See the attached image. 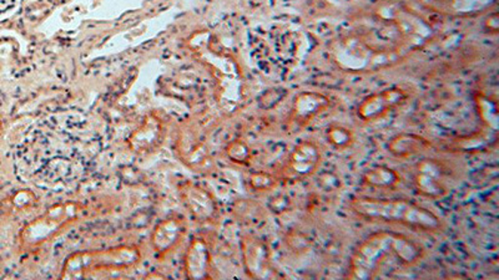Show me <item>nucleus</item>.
Masks as SVG:
<instances>
[{"instance_id":"nucleus-1","label":"nucleus","mask_w":499,"mask_h":280,"mask_svg":"<svg viewBox=\"0 0 499 280\" xmlns=\"http://www.w3.org/2000/svg\"><path fill=\"white\" fill-rule=\"evenodd\" d=\"M97 140L84 120L53 115L36 122L15 152V167L28 183L63 192L78 186L88 174Z\"/></svg>"},{"instance_id":"nucleus-2","label":"nucleus","mask_w":499,"mask_h":280,"mask_svg":"<svg viewBox=\"0 0 499 280\" xmlns=\"http://www.w3.org/2000/svg\"><path fill=\"white\" fill-rule=\"evenodd\" d=\"M424 255V248L401 233H374L359 245L351 258L348 276L353 280L372 279L386 258H394L403 266H415Z\"/></svg>"},{"instance_id":"nucleus-3","label":"nucleus","mask_w":499,"mask_h":280,"mask_svg":"<svg viewBox=\"0 0 499 280\" xmlns=\"http://www.w3.org/2000/svg\"><path fill=\"white\" fill-rule=\"evenodd\" d=\"M351 209L368 221L399 223L412 229L439 232L442 221L430 209L421 207L408 199H382L359 197L351 201Z\"/></svg>"},{"instance_id":"nucleus-4","label":"nucleus","mask_w":499,"mask_h":280,"mask_svg":"<svg viewBox=\"0 0 499 280\" xmlns=\"http://www.w3.org/2000/svg\"><path fill=\"white\" fill-rule=\"evenodd\" d=\"M336 66L346 72H375L402 59L399 52L381 51L369 45L360 35H348L336 40L329 48Z\"/></svg>"},{"instance_id":"nucleus-5","label":"nucleus","mask_w":499,"mask_h":280,"mask_svg":"<svg viewBox=\"0 0 499 280\" xmlns=\"http://www.w3.org/2000/svg\"><path fill=\"white\" fill-rule=\"evenodd\" d=\"M446 176L445 163L434 159H422L416 166L414 181L416 191L427 198H442L448 193Z\"/></svg>"},{"instance_id":"nucleus-6","label":"nucleus","mask_w":499,"mask_h":280,"mask_svg":"<svg viewBox=\"0 0 499 280\" xmlns=\"http://www.w3.org/2000/svg\"><path fill=\"white\" fill-rule=\"evenodd\" d=\"M321 161L319 147L310 141L298 144L289 157V161L283 167L281 178L283 180H303L315 174Z\"/></svg>"},{"instance_id":"nucleus-7","label":"nucleus","mask_w":499,"mask_h":280,"mask_svg":"<svg viewBox=\"0 0 499 280\" xmlns=\"http://www.w3.org/2000/svg\"><path fill=\"white\" fill-rule=\"evenodd\" d=\"M408 95L402 89H387L371 95L362 101L359 107V116L365 121L384 118L387 113L406 103Z\"/></svg>"},{"instance_id":"nucleus-8","label":"nucleus","mask_w":499,"mask_h":280,"mask_svg":"<svg viewBox=\"0 0 499 280\" xmlns=\"http://www.w3.org/2000/svg\"><path fill=\"white\" fill-rule=\"evenodd\" d=\"M436 13L451 17H471L485 12L495 0H418Z\"/></svg>"},{"instance_id":"nucleus-9","label":"nucleus","mask_w":499,"mask_h":280,"mask_svg":"<svg viewBox=\"0 0 499 280\" xmlns=\"http://www.w3.org/2000/svg\"><path fill=\"white\" fill-rule=\"evenodd\" d=\"M329 106V98L325 95L317 94V92H303L295 98L289 118L298 128H304Z\"/></svg>"},{"instance_id":"nucleus-10","label":"nucleus","mask_w":499,"mask_h":280,"mask_svg":"<svg viewBox=\"0 0 499 280\" xmlns=\"http://www.w3.org/2000/svg\"><path fill=\"white\" fill-rule=\"evenodd\" d=\"M430 147V141L412 134L399 135L388 143V151L399 159H408V157L418 155Z\"/></svg>"},{"instance_id":"nucleus-11","label":"nucleus","mask_w":499,"mask_h":280,"mask_svg":"<svg viewBox=\"0 0 499 280\" xmlns=\"http://www.w3.org/2000/svg\"><path fill=\"white\" fill-rule=\"evenodd\" d=\"M249 257L255 258V260H248L252 276H258V278H279L280 274L271 267L269 251L263 243H251L249 248Z\"/></svg>"},{"instance_id":"nucleus-12","label":"nucleus","mask_w":499,"mask_h":280,"mask_svg":"<svg viewBox=\"0 0 499 280\" xmlns=\"http://www.w3.org/2000/svg\"><path fill=\"white\" fill-rule=\"evenodd\" d=\"M362 183L374 189L393 190L401 183V176L393 168L377 166L363 174Z\"/></svg>"},{"instance_id":"nucleus-13","label":"nucleus","mask_w":499,"mask_h":280,"mask_svg":"<svg viewBox=\"0 0 499 280\" xmlns=\"http://www.w3.org/2000/svg\"><path fill=\"white\" fill-rule=\"evenodd\" d=\"M328 141L335 149H348L353 144V134L344 126H329L328 130Z\"/></svg>"},{"instance_id":"nucleus-14","label":"nucleus","mask_w":499,"mask_h":280,"mask_svg":"<svg viewBox=\"0 0 499 280\" xmlns=\"http://www.w3.org/2000/svg\"><path fill=\"white\" fill-rule=\"evenodd\" d=\"M277 180L269 174H257L252 177L251 184L257 190H269L275 186Z\"/></svg>"},{"instance_id":"nucleus-15","label":"nucleus","mask_w":499,"mask_h":280,"mask_svg":"<svg viewBox=\"0 0 499 280\" xmlns=\"http://www.w3.org/2000/svg\"><path fill=\"white\" fill-rule=\"evenodd\" d=\"M231 157H233L235 161H245L249 157V150L245 144H235L230 150Z\"/></svg>"},{"instance_id":"nucleus-16","label":"nucleus","mask_w":499,"mask_h":280,"mask_svg":"<svg viewBox=\"0 0 499 280\" xmlns=\"http://www.w3.org/2000/svg\"><path fill=\"white\" fill-rule=\"evenodd\" d=\"M20 0H0V18L4 17L17 8Z\"/></svg>"},{"instance_id":"nucleus-17","label":"nucleus","mask_w":499,"mask_h":280,"mask_svg":"<svg viewBox=\"0 0 499 280\" xmlns=\"http://www.w3.org/2000/svg\"><path fill=\"white\" fill-rule=\"evenodd\" d=\"M320 183L325 190L336 189L338 186V178L332 175L331 181H329V174H325L320 178Z\"/></svg>"},{"instance_id":"nucleus-18","label":"nucleus","mask_w":499,"mask_h":280,"mask_svg":"<svg viewBox=\"0 0 499 280\" xmlns=\"http://www.w3.org/2000/svg\"><path fill=\"white\" fill-rule=\"evenodd\" d=\"M276 206L273 205V211H276L277 214H281V212L286 211L288 209L289 201L286 197L283 196H277L275 201Z\"/></svg>"}]
</instances>
